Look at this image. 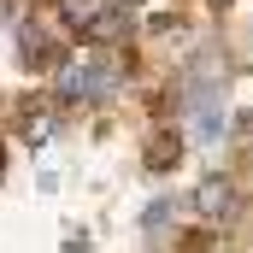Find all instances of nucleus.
<instances>
[{
    "mask_svg": "<svg viewBox=\"0 0 253 253\" xmlns=\"http://www.w3.org/2000/svg\"><path fill=\"white\" fill-rule=\"evenodd\" d=\"M106 88H112V71H106L100 59H83V65L65 71V94H88V100H100Z\"/></svg>",
    "mask_w": 253,
    "mask_h": 253,
    "instance_id": "nucleus-1",
    "label": "nucleus"
},
{
    "mask_svg": "<svg viewBox=\"0 0 253 253\" xmlns=\"http://www.w3.org/2000/svg\"><path fill=\"white\" fill-rule=\"evenodd\" d=\"M194 200H200V212H206V218H224V212L236 206V189H230V183H218V177H206Z\"/></svg>",
    "mask_w": 253,
    "mask_h": 253,
    "instance_id": "nucleus-2",
    "label": "nucleus"
},
{
    "mask_svg": "<svg viewBox=\"0 0 253 253\" xmlns=\"http://www.w3.org/2000/svg\"><path fill=\"white\" fill-rule=\"evenodd\" d=\"M118 30H124V18H118V12H94V18H88V36H94V42H112Z\"/></svg>",
    "mask_w": 253,
    "mask_h": 253,
    "instance_id": "nucleus-3",
    "label": "nucleus"
},
{
    "mask_svg": "<svg viewBox=\"0 0 253 253\" xmlns=\"http://www.w3.org/2000/svg\"><path fill=\"white\" fill-rule=\"evenodd\" d=\"M0 171H6V147H0Z\"/></svg>",
    "mask_w": 253,
    "mask_h": 253,
    "instance_id": "nucleus-4",
    "label": "nucleus"
}]
</instances>
